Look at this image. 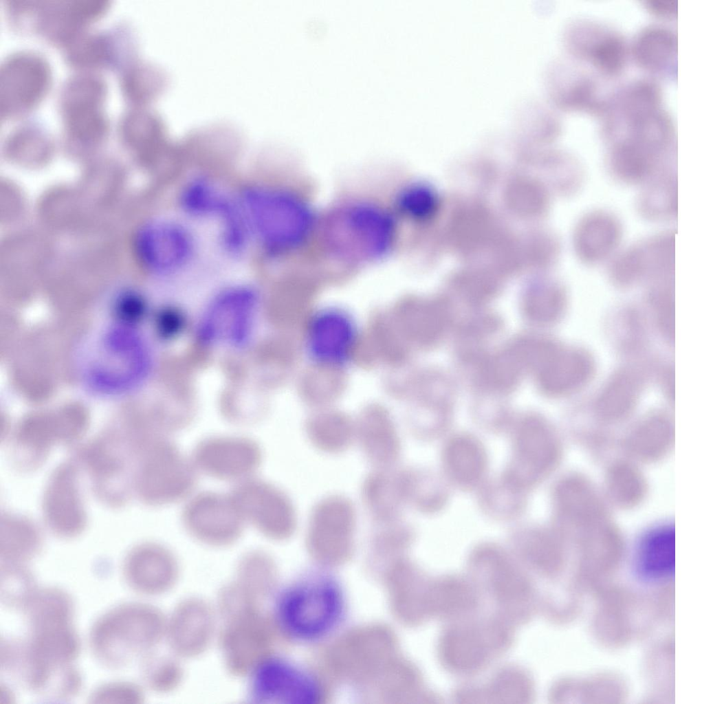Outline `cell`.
<instances>
[{
	"instance_id": "obj_32",
	"label": "cell",
	"mask_w": 704,
	"mask_h": 704,
	"mask_svg": "<svg viewBox=\"0 0 704 704\" xmlns=\"http://www.w3.org/2000/svg\"><path fill=\"white\" fill-rule=\"evenodd\" d=\"M636 200L642 218L665 222L677 217V176L672 166L665 168L645 183Z\"/></svg>"
},
{
	"instance_id": "obj_4",
	"label": "cell",
	"mask_w": 704,
	"mask_h": 704,
	"mask_svg": "<svg viewBox=\"0 0 704 704\" xmlns=\"http://www.w3.org/2000/svg\"><path fill=\"white\" fill-rule=\"evenodd\" d=\"M330 252L344 261L364 262L383 256L392 244L394 227L388 215L368 204H353L335 211L325 228Z\"/></svg>"
},
{
	"instance_id": "obj_26",
	"label": "cell",
	"mask_w": 704,
	"mask_h": 704,
	"mask_svg": "<svg viewBox=\"0 0 704 704\" xmlns=\"http://www.w3.org/2000/svg\"><path fill=\"white\" fill-rule=\"evenodd\" d=\"M634 63L653 77H676L677 33L661 23H648L639 28L629 44Z\"/></svg>"
},
{
	"instance_id": "obj_17",
	"label": "cell",
	"mask_w": 704,
	"mask_h": 704,
	"mask_svg": "<svg viewBox=\"0 0 704 704\" xmlns=\"http://www.w3.org/2000/svg\"><path fill=\"white\" fill-rule=\"evenodd\" d=\"M600 76L569 56L559 57L548 67L546 74L547 91L558 108L567 111L585 112L598 117L609 92L602 93Z\"/></svg>"
},
{
	"instance_id": "obj_18",
	"label": "cell",
	"mask_w": 704,
	"mask_h": 704,
	"mask_svg": "<svg viewBox=\"0 0 704 704\" xmlns=\"http://www.w3.org/2000/svg\"><path fill=\"white\" fill-rule=\"evenodd\" d=\"M138 246L145 265L162 276L182 271L195 253L192 234L184 225L171 219L157 220L146 225L140 233Z\"/></svg>"
},
{
	"instance_id": "obj_9",
	"label": "cell",
	"mask_w": 704,
	"mask_h": 704,
	"mask_svg": "<svg viewBox=\"0 0 704 704\" xmlns=\"http://www.w3.org/2000/svg\"><path fill=\"white\" fill-rule=\"evenodd\" d=\"M48 60L39 52L21 50L10 52L0 65V116L19 118L34 110L52 83Z\"/></svg>"
},
{
	"instance_id": "obj_38",
	"label": "cell",
	"mask_w": 704,
	"mask_h": 704,
	"mask_svg": "<svg viewBox=\"0 0 704 704\" xmlns=\"http://www.w3.org/2000/svg\"><path fill=\"white\" fill-rule=\"evenodd\" d=\"M276 567L272 558L261 550H253L239 560L234 580L260 603L274 592Z\"/></svg>"
},
{
	"instance_id": "obj_42",
	"label": "cell",
	"mask_w": 704,
	"mask_h": 704,
	"mask_svg": "<svg viewBox=\"0 0 704 704\" xmlns=\"http://www.w3.org/2000/svg\"><path fill=\"white\" fill-rule=\"evenodd\" d=\"M307 432L313 446L327 453L343 452L350 446L353 438L350 424L344 418L336 416L311 421Z\"/></svg>"
},
{
	"instance_id": "obj_27",
	"label": "cell",
	"mask_w": 704,
	"mask_h": 704,
	"mask_svg": "<svg viewBox=\"0 0 704 704\" xmlns=\"http://www.w3.org/2000/svg\"><path fill=\"white\" fill-rule=\"evenodd\" d=\"M591 370V363L586 356L564 351L546 341L531 372L542 390L549 394H559L586 380Z\"/></svg>"
},
{
	"instance_id": "obj_31",
	"label": "cell",
	"mask_w": 704,
	"mask_h": 704,
	"mask_svg": "<svg viewBox=\"0 0 704 704\" xmlns=\"http://www.w3.org/2000/svg\"><path fill=\"white\" fill-rule=\"evenodd\" d=\"M42 536L28 518L5 514L0 519L1 562L25 564L41 551Z\"/></svg>"
},
{
	"instance_id": "obj_10",
	"label": "cell",
	"mask_w": 704,
	"mask_h": 704,
	"mask_svg": "<svg viewBox=\"0 0 704 704\" xmlns=\"http://www.w3.org/2000/svg\"><path fill=\"white\" fill-rule=\"evenodd\" d=\"M249 698L257 703L317 704L323 690L318 677L294 660L273 654L248 676Z\"/></svg>"
},
{
	"instance_id": "obj_13",
	"label": "cell",
	"mask_w": 704,
	"mask_h": 704,
	"mask_svg": "<svg viewBox=\"0 0 704 704\" xmlns=\"http://www.w3.org/2000/svg\"><path fill=\"white\" fill-rule=\"evenodd\" d=\"M514 454L505 478L512 488L521 489L533 485L554 468L560 447L549 426L538 417H529L517 429Z\"/></svg>"
},
{
	"instance_id": "obj_19",
	"label": "cell",
	"mask_w": 704,
	"mask_h": 704,
	"mask_svg": "<svg viewBox=\"0 0 704 704\" xmlns=\"http://www.w3.org/2000/svg\"><path fill=\"white\" fill-rule=\"evenodd\" d=\"M355 510L344 496L332 495L319 501L310 516L307 531L310 549L322 558H340L352 546Z\"/></svg>"
},
{
	"instance_id": "obj_34",
	"label": "cell",
	"mask_w": 704,
	"mask_h": 704,
	"mask_svg": "<svg viewBox=\"0 0 704 704\" xmlns=\"http://www.w3.org/2000/svg\"><path fill=\"white\" fill-rule=\"evenodd\" d=\"M104 102L82 100L58 105L66 136L80 141H96L104 138L110 129Z\"/></svg>"
},
{
	"instance_id": "obj_6",
	"label": "cell",
	"mask_w": 704,
	"mask_h": 704,
	"mask_svg": "<svg viewBox=\"0 0 704 704\" xmlns=\"http://www.w3.org/2000/svg\"><path fill=\"white\" fill-rule=\"evenodd\" d=\"M221 622L217 639L224 668L231 676H248L274 654L279 632L273 615L262 608Z\"/></svg>"
},
{
	"instance_id": "obj_14",
	"label": "cell",
	"mask_w": 704,
	"mask_h": 704,
	"mask_svg": "<svg viewBox=\"0 0 704 704\" xmlns=\"http://www.w3.org/2000/svg\"><path fill=\"white\" fill-rule=\"evenodd\" d=\"M218 615L214 606L197 596L178 602L167 616L165 641L180 659L204 654L217 637Z\"/></svg>"
},
{
	"instance_id": "obj_16",
	"label": "cell",
	"mask_w": 704,
	"mask_h": 704,
	"mask_svg": "<svg viewBox=\"0 0 704 704\" xmlns=\"http://www.w3.org/2000/svg\"><path fill=\"white\" fill-rule=\"evenodd\" d=\"M182 520L197 541L212 547H226L241 536L245 520L231 496L204 492L187 503Z\"/></svg>"
},
{
	"instance_id": "obj_40",
	"label": "cell",
	"mask_w": 704,
	"mask_h": 704,
	"mask_svg": "<svg viewBox=\"0 0 704 704\" xmlns=\"http://www.w3.org/2000/svg\"><path fill=\"white\" fill-rule=\"evenodd\" d=\"M142 660L143 681L150 690L168 694L181 686L184 679V670L179 658L173 654L159 656L154 651Z\"/></svg>"
},
{
	"instance_id": "obj_11",
	"label": "cell",
	"mask_w": 704,
	"mask_h": 704,
	"mask_svg": "<svg viewBox=\"0 0 704 704\" xmlns=\"http://www.w3.org/2000/svg\"><path fill=\"white\" fill-rule=\"evenodd\" d=\"M230 496L243 519L267 538L284 540L295 532L294 507L277 487L261 480L246 481L235 487Z\"/></svg>"
},
{
	"instance_id": "obj_28",
	"label": "cell",
	"mask_w": 704,
	"mask_h": 704,
	"mask_svg": "<svg viewBox=\"0 0 704 704\" xmlns=\"http://www.w3.org/2000/svg\"><path fill=\"white\" fill-rule=\"evenodd\" d=\"M555 501L559 514L581 538L604 525V508L591 486L572 476L557 485Z\"/></svg>"
},
{
	"instance_id": "obj_48",
	"label": "cell",
	"mask_w": 704,
	"mask_h": 704,
	"mask_svg": "<svg viewBox=\"0 0 704 704\" xmlns=\"http://www.w3.org/2000/svg\"><path fill=\"white\" fill-rule=\"evenodd\" d=\"M399 202L405 213L419 219L431 217L438 206L434 190L423 184L414 185L406 189L400 195Z\"/></svg>"
},
{
	"instance_id": "obj_30",
	"label": "cell",
	"mask_w": 704,
	"mask_h": 704,
	"mask_svg": "<svg viewBox=\"0 0 704 704\" xmlns=\"http://www.w3.org/2000/svg\"><path fill=\"white\" fill-rule=\"evenodd\" d=\"M670 529L657 530L642 541L635 565L637 578L644 583H659L674 575V538Z\"/></svg>"
},
{
	"instance_id": "obj_23",
	"label": "cell",
	"mask_w": 704,
	"mask_h": 704,
	"mask_svg": "<svg viewBox=\"0 0 704 704\" xmlns=\"http://www.w3.org/2000/svg\"><path fill=\"white\" fill-rule=\"evenodd\" d=\"M261 450L253 440L217 437L202 441L193 460L205 474L220 479L243 478L253 473L261 461Z\"/></svg>"
},
{
	"instance_id": "obj_35",
	"label": "cell",
	"mask_w": 704,
	"mask_h": 704,
	"mask_svg": "<svg viewBox=\"0 0 704 704\" xmlns=\"http://www.w3.org/2000/svg\"><path fill=\"white\" fill-rule=\"evenodd\" d=\"M166 82V75L160 67L142 60L126 64L120 77L122 94L131 107H146L160 94Z\"/></svg>"
},
{
	"instance_id": "obj_43",
	"label": "cell",
	"mask_w": 704,
	"mask_h": 704,
	"mask_svg": "<svg viewBox=\"0 0 704 704\" xmlns=\"http://www.w3.org/2000/svg\"><path fill=\"white\" fill-rule=\"evenodd\" d=\"M525 372L522 359L514 344L490 358L483 364V377L491 387L506 390L514 386Z\"/></svg>"
},
{
	"instance_id": "obj_1",
	"label": "cell",
	"mask_w": 704,
	"mask_h": 704,
	"mask_svg": "<svg viewBox=\"0 0 704 704\" xmlns=\"http://www.w3.org/2000/svg\"><path fill=\"white\" fill-rule=\"evenodd\" d=\"M346 598L338 578L313 571L298 578L279 593L272 614L279 634L301 644L320 642L344 620Z\"/></svg>"
},
{
	"instance_id": "obj_24",
	"label": "cell",
	"mask_w": 704,
	"mask_h": 704,
	"mask_svg": "<svg viewBox=\"0 0 704 704\" xmlns=\"http://www.w3.org/2000/svg\"><path fill=\"white\" fill-rule=\"evenodd\" d=\"M676 153L649 144L617 141L606 145L605 167L610 176L622 184L644 185L660 171L672 166Z\"/></svg>"
},
{
	"instance_id": "obj_15",
	"label": "cell",
	"mask_w": 704,
	"mask_h": 704,
	"mask_svg": "<svg viewBox=\"0 0 704 704\" xmlns=\"http://www.w3.org/2000/svg\"><path fill=\"white\" fill-rule=\"evenodd\" d=\"M78 476L75 464L63 463L52 472L44 490L43 519L48 529L63 539L79 536L87 525Z\"/></svg>"
},
{
	"instance_id": "obj_3",
	"label": "cell",
	"mask_w": 704,
	"mask_h": 704,
	"mask_svg": "<svg viewBox=\"0 0 704 704\" xmlns=\"http://www.w3.org/2000/svg\"><path fill=\"white\" fill-rule=\"evenodd\" d=\"M250 237L270 255L289 251L308 236L312 215L307 206L283 189L253 185L239 198Z\"/></svg>"
},
{
	"instance_id": "obj_25",
	"label": "cell",
	"mask_w": 704,
	"mask_h": 704,
	"mask_svg": "<svg viewBox=\"0 0 704 704\" xmlns=\"http://www.w3.org/2000/svg\"><path fill=\"white\" fill-rule=\"evenodd\" d=\"M623 236L620 220L613 213L595 210L584 214L573 235L575 254L582 263L595 265L617 250Z\"/></svg>"
},
{
	"instance_id": "obj_50",
	"label": "cell",
	"mask_w": 704,
	"mask_h": 704,
	"mask_svg": "<svg viewBox=\"0 0 704 704\" xmlns=\"http://www.w3.org/2000/svg\"><path fill=\"white\" fill-rule=\"evenodd\" d=\"M642 4L648 12L657 17L673 19L677 15L676 0H643Z\"/></svg>"
},
{
	"instance_id": "obj_12",
	"label": "cell",
	"mask_w": 704,
	"mask_h": 704,
	"mask_svg": "<svg viewBox=\"0 0 704 704\" xmlns=\"http://www.w3.org/2000/svg\"><path fill=\"white\" fill-rule=\"evenodd\" d=\"M104 435L91 440L80 452L98 497L111 507H120L129 498L130 487L126 452H131L126 440Z\"/></svg>"
},
{
	"instance_id": "obj_36",
	"label": "cell",
	"mask_w": 704,
	"mask_h": 704,
	"mask_svg": "<svg viewBox=\"0 0 704 704\" xmlns=\"http://www.w3.org/2000/svg\"><path fill=\"white\" fill-rule=\"evenodd\" d=\"M443 461L451 477L462 485L479 481L485 468V454L481 444L465 435L449 440L443 452Z\"/></svg>"
},
{
	"instance_id": "obj_47",
	"label": "cell",
	"mask_w": 704,
	"mask_h": 704,
	"mask_svg": "<svg viewBox=\"0 0 704 704\" xmlns=\"http://www.w3.org/2000/svg\"><path fill=\"white\" fill-rule=\"evenodd\" d=\"M563 303L562 291L557 287H551L529 296L525 300L524 309L531 320L548 322L560 313Z\"/></svg>"
},
{
	"instance_id": "obj_21",
	"label": "cell",
	"mask_w": 704,
	"mask_h": 704,
	"mask_svg": "<svg viewBox=\"0 0 704 704\" xmlns=\"http://www.w3.org/2000/svg\"><path fill=\"white\" fill-rule=\"evenodd\" d=\"M109 0L39 1L33 32L51 43L66 46L109 9Z\"/></svg>"
},
{
	"instance_id": "obj_41",
	"label": "cell",
	"mask_w": 704,
	"mask_h": 704,
	"mask_svg": "<svg viewBox=\"0 0 704 704\" xmlns=\"http://www.w3.org/2000/svg\"><path fill=\"white\" fill-rule=\"evenodd\" d=\"M1 601L6 607L22 610L38 588L34 575L24 564L1 562Z\"/></svg>"
},
{
	"instance_id": "obj_46",
	"label": "cell",
	"mask_w": 704,
	"mask_h": 704,
	"mask_svg": "<svg viewBox=\"0 0 704 704\" xmlns=\"http://www.w3.org/2000/svg\"><path fill=\"white\" fill-rule=\"evenodd\" d=\"M646 427L642 426L632 435L630 444L637 455L643 459H655L663 454L670 442V430L661 420H654Z\"/></svg>"
},
{
	"instance_id": "obj_44",
	"label": "cell",
	"mask_w": 704,
	"mask_h": 704,
	"mask_svg": "<svg viewBox=\"0 0 704 704\" xmlns=\"http://www.w3.org/2000/svg\"><path fill=\"white\" fill-rule=\"evenodd\" d=\"M607 487L615 503L620 506H633L639 502L645 492V482L641 475L632 466L619 463L610 470Z\"/></svg>"
},
{
	"instance_id": "obj_33",
	"label": "cell",
	"mask_w": 704,
	"mask_h": 704,
	"mask_svg": "<svg viewBox=\"0 0 704 704\" xmlns=\"http://www.w3.org/2000/svg\"><path fill=\"white\" fill-rule=\"evenodd\" d=\"M184 211L195 218H215L221 223L236 208L234 200L210 179L195 177L188 182L180 194Z\"/></svg>"
},
{
	"instance_id": "obj_37",
	"label": "cell",
	"mask_w": 704,
	"mask_h": 704,
	"mask_svg": "<svg viewBox=\"0 0 704 704\" xmlns=\"http://www.w3.org/2000/svg\"><path fill=\"white\" fill-rule=\"evenodd\" d=\"M358 437L364 454L378 468H388L399 459L400 440L385 417L375 416L366 420L361 425Z\"/></svg>"
},
{
	"instance_id": "obj_2",
	"label": "cell",
	"mask_w": 704,
	"mask_h": 704,
	"mask_svg": "<svg viewBox=\"0 0 704 704\" xmlns=\"http://www.w3.org/2000/svg\"><path fill=\"white\" fill-rule=\"evenodd\" d=\"M167 616L157 606L126 602L101 615L89 634L92 654L111 669L125 667L154 652L165 640Z\"/></svg>"
},
{
	"instance_id": "obj_29",
	"label": "cell",
	"mask_w": 704,
	"mask_h": 704,
	"mask_svg": "<svg viewBox=\"0 0 704 704\" xmlns=\"http://www.w3.org/2000/svg\"><path fill=\"white\" fill-rule=\"evenodd\" d=\"M386 469L370 474L364 481L362 492L367 508L381 523L396 520L408 495V471Z\"/></svg>"
},
{
	"instance_id": "obj_20",
	"label": "cell",
	"mask_w": 704,
	"mask_h": 704,
	"mask_svg": "<svg viewBox=\"0 0 704 704\" xmlns=\"http://www.w3.org/2000/svg\"><path fill=\"white\" fill-rule=\"evenodd\" d=\"M122 572L130 588L151 597L171 591L181 575L175 554L155 542H144L133 547L124 559Z\"/></svg>"
},
{
	"instance_id": "obj_45",
	"label": "cell",
	"mask_w": 704,
	"mask_h": 704,
	"mask_svg": "<svg viewBox=\"0 0 704 704\" xmlns=\"http://www.w3.org/2000/svg\"><path fill=\"white\" fill-rule=\"evenodd\" d=\"M525 553L531 563L547 574L556 573L562 565V547L557 538L547 531L531 534L525 543Z\"/></svg>"
},
{
	"instance_id": "obj_39",
	"label": "cell",
	"mask_w": 704,
	"mask_h": 704,
	"mask_svg": "<svg viewBox=\"0 0 704 704\" xmlns=\"http://www.w3.org/2000/svg\"><path fill=\"white\" fill-rule=\"evenodd\" d=\"M653 268L652 254L645 239L615 255L608 266V275L615 285L630 287L650 278Z\"/></svg>"
},
{
	"instance_id": "obj_49",
	"label": "cell",
	"mask_w": 704,
	"mask_h": 704,
	"mask_svg": "<svg viewBox=\"0 0 704 704\" xmlns=\"http://www.w3.org/2000/svg\"><path fill=\"white\" fill-rule=\"evenodd\" d=\"M92 703H142L144 691L138 685L128 681H113L96 688L89 696Z\"/></svg>"
},
{
	"instance_id": "obj_8",
	"label": "cell",
	"mask_w": 704,
	"mask_h": 704,
	"mask_svg": "<svg viewBox=\"0 0 704 704\" xmlns=\"http://www.w3.org/2000/svg\"><path fill=\"white\" fill-rule=\"evenodd\" d=\"M562 41L569 56L588 65L604 79L619 77L626 67L629 43L620 30L607 23L575 17L564 26Z\"/></svg>"
},
{
	"instance_id": "obj_5",
	"label": "cell",
	"mask_w": 704,
	"mask_h": 704,
	"mask_svg": "<svg viewBox=\"0 0 704 704\" xmlns=\"http://www.w3.org/2000/svg\"><path fill=\"white\" fill-rule=\"evenodd\" d=\"M135 456L138 464L133 488L144 504L160 506L172 503L192 490L195 481L193 468L171 442L154 439Z\"/></svg>"
},
{
	"instance_id": "obj_7",
	"label": "cell",
	"mask_w": 704,
	"mask_h": 704,
	"mask_svg": "<svg viewBox=\"0 0 704 704\" xmlns=\"http://www.w3.org/2000/svg\"><path fill=\"white\" fill-rule=\"evenodd\" d=\"M258 295L252 287L236 285L217 294L205 310L198 336L209 346L241 349L251 340L257 318Z\"/></svg>"
},
{
	"instance_id": "obj_22",
	"label": "cell",
	"mask_w": 704,
	"mask_h": 704,
	"mask_svg": "<svg viewBox=\"0 0 704 704\" xmlns=\"http://www.w3.org/2000/svg\"><path fill=\"white\" fill-rule=\"evenodd\" d=\"M134 47L129 30L116 27L109 30H85L65 46L64 55L71 67L94 72L121 63L125 66L134 60Z\"/></svg>"
},
{
	"instance_id": "obj_51",
	"label": "cell",
	"mask_w": 704,
	"mask_h": 704,
	"mask_svg": "<svg viewBox=\"0 0 704 704\" xmlns=\"http://www.w3.org/2000/svg\"><path fill=\"white\" fill-rule=\"evenodd\" d=\"M178 314L171 309L161 314L160 318L162 327L161 331L162 334L166 338H172L173 336H175L182 327L183 319L182 316Z\"/></svg>"
}]
</instances>
